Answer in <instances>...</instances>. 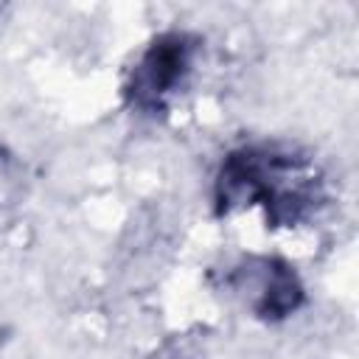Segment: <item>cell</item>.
I'll return each mask as SVG.
<instances>
[{
  "mask_svg": "<svg viewBox=\"0 0 359 359\" xmlns=\"http://www.w3.org/2000/svg\"><path fill=\"white\" fill-rule=\"evenodd\" d=\"M252 292V309L261 317H286L300 306L303 286L297 275L280 261H261L252 280H247Z\"/></svg>",
  "mask_w": 359,
  "mask_h": 359,
  "instance_id": "obj_3",
  "label": "cell"
},
{
  "mask_svg": "<svg viewBox=\"0 0 359 359\" xmlns=\"http://www.w3.org/2000/svg\"><path fill=\"white\" fill-rule=\"evenodd\" d=\"M196 45L188 34H163L157 36L132 67V79L126 84V93L132 104L143 112H157L165 107V101L185 84L191 67H194Z\"/></svg>",
  "mask_w": 359,
  "mask_h": 359,
  "instance_id": "obj_2",
  "label": "cell"
},
{
  "mask_svg": "<svg viewBox=\"0 0 359 359\" xmlns=\"http://www.w3.org/2000/svg\"><path fill=\"white\" fill-rule=\"evenodd\" d=\"M216 202L224 213L241 205H264L272 224H297L317 210L320 182L294 154L250 146L224 157Z\"/></svg>",
  "mask_w": 359,
  "mask_h": 359,
  "instance_id": "obj_1",
  "label": "cell"
}]
</instances>
